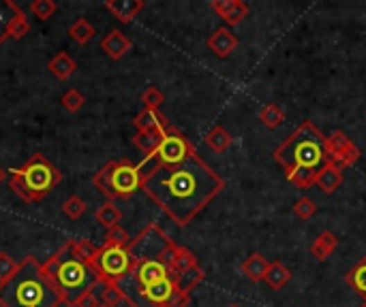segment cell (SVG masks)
<instances>
[{
  "mask_svg": "<svg viewBox=\"0 0 366 307\" xmlns=\"http://www.w3.org/2000/svg\"><path fill=\"white\" fill-rule=\"evenodd\" d=\"M141 190L176 226H189L223 192L225 179L198 151L180 165L161 167L141 160Z\"/></svg>",
  "mask_w": 366,
  "mask_h": 307,
  "instance_id": "cell-1",
  "label": "cell"
},
{
  "mask_svg": "<svg viewBox=\"0 0 366 307\" xmlns=\"http://www.w3.org/2000/svg\"><path fill=\"white\" fill-rule=\"evenodd\" d=\"M60 295L35 256L17 263V271L0 284V307H60Z\"/></svg>",
  "mask_w": 366,
  "mask_h": 307,
  "instance_id": "cell-2",
  "label": "cell"
},
{
  "mask_svg": "<svg viewBox=\"0 0 366 307\" xmlns=\"http://www.w3.org/2000/svg\"><path fill=\"white\" fill-rule=\"evenodd\" d=\"M274 160L285 171V177L294 173L317 175L328 162H332L328 151V137L311 120H304L274 149Z\"/></svg>",
  "mask_w": 366,
  "mask_h": 307,
  "instance_id": "cell-3",
  "label": "cell"
},
{
  "mask_svg": "<svg viewBox=\"0 0 366 307\" xmlns=\"http://www.w3.org/2000/svg\"><path fill=\"white\" fill-rule=\"evenodd\" d=\"M43 269L50 275L54 288L60 295L62 305L67 307H78L86 295L103 286L96 269L80 261L78 256L71 252L69 241L54 256H50V261L43 265Z\"/></svg>",
  "mask_w": 366,
  "mask_h": 307,
  "instance_id": "cell-4",
  "label": "cell"
},
{
  "mask_svg": "<svg viewBox=\"0 0 366 307\" xmlns=\"http://www.w3.org/2000/svg\"><path fill=\"white\" fill-rule=\"evenodd\" d=\"M62 182V173L41 151L21 169H9V188L24 203H39Z\"/></svg>",
  "mask_w": 366,
  "mask_h": 307,
  "instance_id": "cell-5",
  "label": "cell"
},
{
  "mask_svg": "<svg viewBox=\"0 0 366 307\" xmlns=\"http://www.w3.org/2000/svg\"><path fill=\"white\" fill-rule=\"evenodd\" d=\"M92 186L107 196V201L129 198L141 190V173L137 165L129 160H110L94 173Z\"/></svg>",
  "mask_w": 366,
  "mask_h": 307,
  "instance_id": "cell-6",
  "label": "cell"
},
{
  "mask_svg": "<svg viewBox=\"0 0 366 307\" xmlns=\"http://www.w3.org/2000/svg\"><path fill=\"white\" fill-rule=\"evenodd\" d=\"M133 265L135 261L129 248H101L94 269L103 284H120L122 279H127L133 273Z\"/></svg>",
  "mask_w": 366,
  "mask_h": 307,
  "instance_id": "cell-7",
  "label": "cell"
},
{
  "mask_svg": "<svg viewBox=\"0 0 366 307\" xmlns=\"http://www.w3.org/2000/svg\"><path fill=\"white\" fill-rule=\"evenodd\" d=\"M195 151H198V149H195V145L180 131H176V128H169V131L165 133V139L157 147V151L152 154V156H146L143 160L148 165L172 167V165L184 162L189 156H193Z\"/></svg>",
  "mask_w": 366,
  "mask_h": 307,
  "instance_id": "cell-8",
  "label": "cell"
},
{
  "mask_svg": "<svg viewBox=\"0 0 366 307\" xmlns=\"http://www.w3.org/2000/svg\"><path fill=\"white\" fill-rule=\"evenodd\" d=\"M169 241L172 239L163 233V228L159 224H148L135 239H131L127 248L135 263L137 261H159V254L169 245Z\"/></svg>",
  "mask_w": 366,
  "mask_h": 307,
  "instance_id": "cell-9",
  "label": "cell"
},
{
  "mask_svg": "<svg viewBox=\"0 0 366 307\" xmlns=\"http://www.w3.org/2000/svg\"><path fill=\"white\" fill-rule=\"evenodd\" d=\"M328 151H330L332 162L338 165L340 169L356 165L362 156L356 143L343 131H332V135H328Z\"/></svg>",
  "mask_w": 366,
  "mask_h": 307,
  "instance_id": "cell-10",
  "label": "cell"
},
{
  "mask_svg": "<svg viewBox=\"0 0 366 307\" xmlns=\"http://www.w3.org/2000/svg\"><path fill=\"white\" fill-rule=\"evenodd\" d=\"M133 281L137 284L139 290L148 288L152 284H157V281H163L169 277V269L159 263V261H137L133 265V273H131Z\"/></svg>",
  "mask_w": 366,
  "mask_h": 307,
  "instance_id": "cell-11",
  "label": "cell"
},
{
  "mask_svg": "<svg viewBox=\"0 0 366 307\" xmlns=\"http://www.w3.org/2000/svg\"><path fill=\"white\" fill-rule=\"evenodd\" d=\"M212 11L218 13V17H223V21L229 26H238L244 19L249 17L251 9L247 3H242V0H212Z\"/></svg>",
  "mask_w": 366,
  "mask_h": 307,
  "instance_id": "cell-12",
  "label": "cell"
},
{
  "mask_svg": "<svg viewBox=\"0 0 366 307\" xmlns=\"http://www.w3.org/2000/svg\"><path fill=\"white\" fill-rule=\"evenodd\" d=\"M206 45H208V49L212 51L216 58L225 60V58H229L234 51L238 49V37L227 28V26H221V28H216L208 37Z\"/></svg>",
  "mask_w": 366,
  "mask_h": 307,
  "instance_id": "cell-13",
  "label": "cell"
},
{
  "mask_svg": "<svg viewBox=\"0 0 366 307\" xmlns=\"http://www.w3.org/2000/svg\"><path fill=\"white\" fill-rule=\"evenodd\" d=\"M180 286V275L178 273H169V277L167 279H163V281H157V284H152V286H148V288H143V290H139V295L146 299V301H150L152 305H159V307H163L167 301H169V297L174 295V290Z\"/></svg>",
  "mask_w": 366,
  "mask_h": 307,
  "instance_id": "cell-14",
  "label": "cell"
},
{
  "mask_svg": "<svg viewBox=\"0 0 366 307\" xmlns=\"http://www.w3.org/2000/svg\"><path fill=\"white\" fill-rule=\"evenodd\" d=\"M21 17H26V13L19 5H15L13 0H0V45L11 39V28Z\"/></svg>",
  "mask_w": 366,
  "mask_h": 307,
  "instance_id": "cell-15",
  "label": "cell"
},
{
  "mask_svg": "<svg viewBox=\"0 0 366 307\" xmlns=\"http://www.w3.org/2000/svg\"><path fill=\"white\" fill-rule=\"evenodd\" d=\"M143 0H105V9L122 24H131L143 11Z\"/></svg>",
  "mask_w": 366,
  "mask_h": 307,
  "instance_id": "cell-16",
  "label": "cell"
},
{
  "mask_svg": "<svg viewBox=\"0 0 366 307\" xmlns=\"http://www.w3.org/2000/svg\"><path fill=\"white\" fill-rule=\"evenodd\" d=\"M343 182H345L343 169H340L338 165H334V162H328L320 173H317V177H315V186L320 188L324 194L336 192L340 186H343Z\"/></svg>",
  "mask_w": 366,
  "mask_h": 307,
  "instance_id": "cell-17",
  "label": "cell"
},
{
  "mask_svg": "<svg viewBox=\"0 0 366 307\" xmlns=\"http://www.w3.org/2000/svg\"><path fill=\"white\" fill-rule=\"evenodd\" d=\"M133 43L131 39L125 35V32H120V30H112L105 35V39L101 41V49L105 51V54L112 58V60H120V58H125L129 51H131Z\"/></svg>",
  "mask_w": 366,
  "mask_h": 307,
  "instance_id": "cell-18",
  "label": "cell"
},
{
  "mask_svg": "<svg viewBox=\"0 0 366 307\" xmlns=\"http://www.w3.org/2000/svg\"><path fill=\"white\" fill-rule=\"evenodd\" d=\"M133 126L137 128V133H150V131H167L169 120L161 111L152 109H143L135 115Z\"/></svg>",
  "mask_w": 366,
  "mask_h": 307,
  "instance_id": "cell-19",
  "label": "cell"
},
{
  "mask_svg": "<svg viewBox=\"0 0 366 307\" xmlns=\"http://www.w3.org/2000/svg\"><path fill=\"white\" fill-rule=\"evenodd\" d=\"M336 248H338V237L332 233V230H322V233L315 237V241L311 243V254L315 261L324 263L330 259Z\"/></svg>",
  "mask_w": 366,
  "mask_h": 307,
  "instance_id": "cell-20",
  "label": "cell"
},
{
  "mask_svg": "<svg viewBox=\"0 0 366 307\" xmlns=\"http://www.w3.org/2000/svg\"><path fill=\"white\" fill-rule=\"evenodd\" d=\"M47 68H50V73L56 77V80L67 82L69 77H73V73L78 71V62L73 60L67 51H58V54L47 62Z\"/></svg>",
  "mask_w": 366,
  "mask_h": 307,
  "instance_id": "cell-21",
  "label": "cell"
},
{
  "mask_svg": "<svg viewBox=\"0 0 366 307\" xmlns=\"http://www.w3.org/2000/svg\"><path fill=\"white\" fill-rule=\"evenodd\" d=\"M268 267H270V263L265 261V256L259 254V252H255V254H251L249 259L242 263L240 269H242L244 277L251 279V281H255V284H257V281H263Z\"/></svg>",
  "mask_w": 366,
  "mask_h": 307,
  "instance_id": "cell-22",
  "label": "cell"
},
{
  "mask_svg": "<svg viewBox=\"0 0 366 307\" xmlns=\"http://www.w3.org/2000/svg\"><path fill=\"white\" fill-rule=\"evenodd\" d=\"M345 284L351 290H356V295L362 297L366 303V256H362V259L349 269V273L345 275Z\"/></svg>",
  "mask_w": 366,
  "mask_h": 307,
  "instance_id": "cell-23",
  "label": "cell"
},
{
  "mask_svg": "<svg viewBox=\"0 0 366 307\" xmlns=\"http://www.w3.org/2000/svg\"><path fill=\"white\" fill-rule=\"evenodd\" d=\"M289 279H291V271H289V267L283 265L281 261H272L270 267H268V271H265V277H263V281H265V284L270 286L272 290L285 288V286L289 284Z\"/></svg>",
  "mask_w": 366,
  "mask_h": 307,
  "instance_id": "cell-24",
  "label": "cell"
},
{
  "mask_svg": "<svg viewBox=\"0 0 366 307\" xmlns=\"http://www.w3.org/2000/svg\"><path fill=\"white\" fill-rule=\"evenodd\" d=\"M172 128V126H169ZM167 128V131H169ZM167 131H150V133H137L133 137V145L143 154V158L146 156H152V154L157 151V147L161 145V141L165 139V133Z\"/></svg>",
  "mask_w": 366,
  "mask_h": 307,
  "instance_id": "cell-25",
  "label": "cell"
},
{
  "mask_svg": "<svg viewBox=\"0 0 366 307\" xmlns=\"http://www.w3.org/2000/svg\"><path fill=\"white\" fill-rule=\"evenodd\" d=\"M69 245H71V252L76 254L80 261L88 263L90 267H94L96 259H99V254H101V248L90 243L88 239H69Z\"/></svg>",
  "mask_w": 366,
  "mask_h": 307,
  "instance_id": "cell-26",
  "label": "cell"
},
{
  "mask_svg": "<svg viewBox=\"0 0 366 307\" xmlns=\"http://www.w3.org/2000/svg\"><path fill=\"white\" fill-rule=\"evenodd\" d=\"M94 220L99 222L103 228H116V226H120V220H122V212L118 210V205L114 203V201H107V203H103L99 210H96V214H94Z\"/></svg>",
  "mask_w": 366,
  "mask_h": 307,
  "instance_id": "cell-27",
  "label": "cell"
},
{
  "mask_svg": "<svg viewBox=\"0 0 366 307\" xmlns=\"http://www.w3.org/2000/svg\"><path fill=\"white\" fill-rule=\"evenodd\" d=\"M94 35H96V30H94V26L88 21V19H84V17H80V19H76L71 24V28H69V37L76 41L78 45H86V43H90L92 39H94Z\"/></svg>",
  "mask_w": 366,
  "mask_h": 307,
  "instance_id": "cell-28",
  "label": "cell"
},
{
  "mask_svg": "<svg viewBox=\"0 0 366 307\" xmlns=\"http://www.w3.org/2000/svg\"><path fill=\"white\" fill-rule=\"evenodd\" d=\"M206 145L212 149V151H216V154H223L225 149H229V145H232V135L225 131V128L223 126H214L212 128V131L206 135Z\"/></svg>",
  "mask_w": 366,
  "mask_h": 307,
  "instance_id": "cell-29",
  "label": "cell"
},
{
  "mask_svg": "<svg viewBox=\"0 0 366 307\" xmlns=\"http://www.w3.org/2000/svg\"><path fill=\"white\" fill-rule=\"evenodd\" d=\"M200 269V263H198V256H195L189 248H180L178 250V256H176V263H174V269L169 273H178L180 277Z\"/></svg>",
  "mask_w": 366,
  "mask_h": 307,
  "instance_id": "cell-30",
  "label": "cell"
},
{
  "mask_svg": "<svg viewBox=\"0 0 366 307\" xmlns=\"http://www.w3.org/2000/svg\"><path fill=\"white\" fill-rule=\"evenodd\" d=\"M259 122L265 126V128H270V131H274V128H279L283 122H285V111L274 105V102H268V105L259 111Z\"/></svg>",
  "mask_w": 366,
  "mask_h": 307,
  "instance_id": "cell-31",
  "label": "cell"
},
{
  "mask_svg": "<svg viewBox=\"0 0 366 307\" xmlns=\"http://www.w3.org/2000/svg\"><path fill=\"white\" fill-rule=\"evenodd\" d=\"M131 243V237L129 233L122 226H116V228H110L105 233V241L101 248H127Z\"/></svg>",
  "mask_w": 366,
  "mask_h": 307,
  "instance_id": "cell-32",
  "label": "cell"
},
{
  "mask_svg": "<svg viewBox=\"0 0 366 307\" xmlns=\"http://www.w3.org/2000/svg\"><path fill=\"white\" fill-rule=\"evenodd\" d=\"M84 102H86V96L80 92V90H67L60 98V105L69 111V113H78L82 107H84Z\"/></svg>",
  "mask_w": 366,
  "mask_h": 307,
  "instance_id": "cell-33",
  "label": "cell"
},
{
  "mask_svg": "<svg viewBox=\"0 0 366 307\" xmlns=\"http://www.w3.org/2000/svg\"><path fill=\"white\" fill-rule=\"evenodd\" d=\"M62 214L69 218V220H80L84 214H86V203H84V198H80V196H69L64 203H62Z\"/></svg>",
  "mask_w": 366,
  "mask_h": 307,
  "instance_id": "cell-34",
  "label": "cell"
},
{
  "mask_svg": "<svg viewBox=\"0 0 366 307\" xmlns=\"http://www.w3.org/2000/svg\"><path fill=\"white\" fill-rule=\"evenodd\" d=\"M31 11L37 19L47 21L50 17H54V13L58 11V5H56V0H35Z\"/></svg>",
  "mask_w": 366,
  "mask_h": 307,
  "instance_id": "cell-35",
  "label": "cell"
},
{
  "mask_svg": "<svg viewBox=\"0 0 366 307\" xmlns=\"http://www.w3.org/2000/svg\"><path fill=\"white\" fill-rule=\"evenodd\" d=\"M101 303L110 305V307H118L120 303H125V290L120 288V284H103L101 286Z\"/></svg>",
  "mask_w": 366,
  "mask_h": 307,
  "instance_id": "cell-36",
  "label": "cell"
},
{
  "mask_svg": "<svg viewBox=\"0 0 366 307\" xmlns=\"http://www.w3.org/2000/svg\"><path fill=\"white\" fill-rule=\"evenodd\" d=\"M141 102H143V109H152V111H159V107L165 102V96L159 88L150 86L148 90L141 92Z\"/></svg>",
  "mask_w": 366,
  "mask_h": 307,
  "instance_id": "cell-37",
  "label": "cell"
},
{
  "mask_svg": "<svg viewBox=\"0 0 366 307\" xmlns=\"http://www.w3.org/2000/svg\"><path fill=\"white\" fill-rule=\"evenodd\" d=\"M294 214L300 218V220H311L315 214H317V205L315 201H311L308 196H302L294 203Z\"/></svg>",
  "mask_w": 366,
  "mask_h": 307,
  "instance_id": "cell-38",
  "label": "cell"
},
{
  "mask_svg": "<svg viewBox=\"0 0 366 307\" xmlns=\"http://www.w3.org/2000/svg\"><path fill=\"white\" fill-rule=\"evenodd\" d=\"M15 271H17V263L7 252H0V284H5L7 279H11Z\"/></svg>",
  "mask_w": 366,
  "mask_h": 307,
  "instance_id": "cell-39",
  "label": "cell"
},
{
  "mask_svg": "<svg viewBox=\"0 0 366 307\" xmlns=\"http://www.w3.org/2000/svg\"><path fill=\"white\" fill-rule=\"evenodd\" d=\"M189 303H191V292H186L178 286L163 307H189Z\"/></svg>",
  "mask_w": 366,
  "mask_h": 307,
  "instance_id": "cell-40",
  "label": "cell"
},
{
  "mask_svg": "<svg viewBox=\"0 0 366 307\" xmlns=\"http://www.w3.org/2000/svg\"><path fill=\"white\" fill-rule=\"evenodd\" d=\"M99 305H101V301H99V297H96V290H94V292L86 295V297L80 301L78 307H99Z\"/></svg>",
  "mask_w": 366,
  "mask_h": 307,
  "instance_id": "cell-41",
  "label": "cell"
},
{
  "mask_svg": "<svg viewBox=\"0 0 366 307\" xmlns=\"http://www.w3.org/2000/svg\"><path fill=\"white\" fill-rule=\"evenodd\" d=\"M5 179H7V171H5L3 167H0V184H3V182H5Z\"/></svg>",
  "mask_w": 366,
  "mask_h": 307,
  "instance_id": "cell-42",
  "label": "cell"
},
{
  "mask_svg": "<svg viewBox=\"0 0 366 307\" xmlns=\"http://www.w3.org/2000/svg\"><path fill=\"white\" fill-rule=\"evenodd\" d=\"M99 307H110V305H105V303H101V305H99Z\"/></svg>",
  "mask_w": 366,
  "mask_h": 307,
  "instance_id": "cell-43",
  "label": "cell"
},
{
  "mask_svg": "<svg viewBox=\"0 0 366 307\" xmlns=\"http://www.w3.org/2000/svg\"><path fill=\"white\" fill-rule=\"evenodd\" d=\"M360 307H366V303H362V305H360Z\"/></svg>",
  "mask_w": 366,
  "mask_h": 307,
  "instance_id": "cell-44",
  "label": "cell"
},
{
  "mask_svg": "<svg viewBox=\"0 0 366 307\" xmlns=\"http://www.w3.org/2000/svg\"><path fill=\"white\" fill-rule=\"evenodd\" d=\"M229 307H240V305H229Z\"/></svg>",
  "mask_w": 366,
  "mask_h": 307,
  "instance_id": "cell-45",
  "label": "cell"
}]
</instances>
